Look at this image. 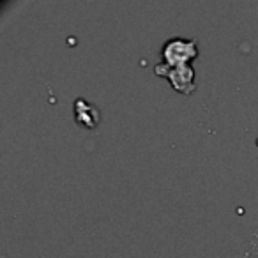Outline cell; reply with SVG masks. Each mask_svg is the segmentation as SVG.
<instances>
[{
  "instance_id": "obj_2",
  "label": "cell",
  "mask_w": 258,
  "mask_h": 258,
  "mask_svg": "<svg viewBox=\"0 0 258 258\" xmlns=\"http://www.w3.org/2000/svg\"><path fill=\"white\" fill-rule=\"evenodd\" d=\"M154 73L158 76H165L177 92L189 96L197 90L195 85V69L191 64H179V66H168L165 62H159L154 66Z\"/></svg>"
},
{
  "instance_id": "obj_3",
  "label": "cell",
  "mask_w": 258,
  "mask_h": 258,
  "mask_svg": "<svg viewBox=\"0 0 258 258\" xmlns=\"http://www.w3.org/2000/svg\"><path fill=\"white\" fill-rule=\"evenodd\" d=\"M73 110H75V120L83 127L94 129L101 122L99 108L90 103V101H87L85 97H76Z\"/></svg>"
},
{
  "instance_id": "obj_1",
  "label": "cell",
  "mask_w": 258,
  "mask_h": 258,
  "mask_svg": "<svg viewBox=\"0 0 258 258\" xmlns=\"http://www.w3.org/2000/svg\"><path fill=\"white\" fill-rule=\"evenodd\" d=\"M200 48L198 41L186 39V37H170L165 41L161 48L163 62L168 66H179V64H191L193 58L198 57Z\"/></svg>"
}]
</instances>
